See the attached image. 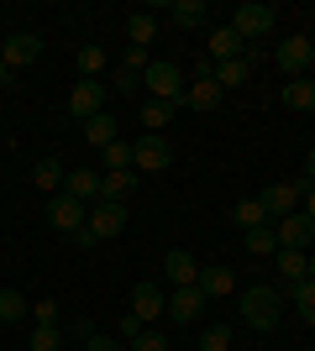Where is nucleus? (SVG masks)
<instances>
[{
	"instance_id": "obj_29",
	"label": "nucleus",
	"mask_w": 315,
	"mask_h": 351,
	"mask_svg": "<svg viewBox=\"0 0 315 351\" xmlns=\"http://www.w3.org/2000/svg\"><path fill=\"white\" fill-rule=\"evenodd\" d=\"M168 121H174V105L168 100H148L142 105V126H148V132H163Z\"/></svg>"
},
{
	"instance_id": "obj_8",
	"label": "nucleus",
	"mask_w": 315,
	"mask_h": 351,
	"mask_svg": "<svg viewBox=\"0 0 315 351\" xmlns=\"http://www.w3.org/2000/svg\"><path fill=\"white\" fill-rule=\"evenodd\" d=\"M273 63H279L284 73H305V69L315 63L310 37H300V32H294V37H284V43H279V53H273Z\"/></svg>"
},
{
	"instance_id": "obj_15",
	"label": "nucleus",
	"mask_w": 315,
	"mask_h": 351,
	"mask_svg": "<svg viewBox=\"0 0 315 351\" xmlns=\"http://www.w3.org/2000/svg\"><path fill=\"white\" fill-rule=\"evenodd\" d=\"M90 231H95V241L121 236V231H126V205H100V210L90 215Z\"/></svg>"
},
{
	"instance_id": "obj_16",
	"label": "nucleus",
	"mask_w": 315,
	"mask_h": 351,
	"mask_svg": "<svg viewBox=\"0 0 315 351\" xmlns=\"http://www.w3.org/2000/svg\"><path fill=\"white\" fill-rule=\"evenodd\" d=\"M132 189H137V173H132V168H116V173L100 178V205H121Z\"/></svg>"
},
{
	"instance_id": "obj_22",
	"label": "nucleus",
	"mask_w": 315,
	"mask_h": 351,
	"mask_svg": "<svg viewBox=\"0 0 315 351\" xmlns=\"http://www.w3.org/2000/svg\"><path fill=\"white\" fill-rule=\"evenodd\" d=\"M32 315V304L21 299L16 289H0V325H16V320H27Z\"/></svg>"
},
{
	"instance_id": "obj_25",
	"label": "nucleus",
	"mask_w": 315,
	"mask_h": 351,
	"mask_svg": "<svg viewBox=\"0 0 315 351\" xmlns=\"http://www.w3.org/2000/svg\"><path fill=\"white\" fill-rule=\"evenodd\" d=\"M284 100L294 105V110H315V79H289Z\"/></svg>"
},
{
	"instance_id": "obj_14",
	"label": "nucleus",
	"mask_w": 315,
	"mask_h": 351,
	"mask_svg": "<svg viewBox=\"0 0 315 351\" xmlns=\"http://www.w3.org/2000/svg\"><path fill=\"white\" fill-rule=\"evenodd\" d=\"M163 278L179 283V289H195V283H200V263L189 257V252H168V257H163Z\"/></svg>"
},
{
	"instance_id": "obj_17",
	"label": "nucleus",
	"mask_w": 315,
	"mask_h": 351,
	"mask_svg": "<svg viewBox=\"0 0 315 351\" xmlns=\"http://www.w3.org/2000/svg\"><path fill=\"white\" fill-rule=\"evenodd\" d=\"M247 73H253V63L247 58H226V63H210V79L221 89H237V84H247Z\"/></svg>"
},
{
	"instance_id": "obj_20",
	"label": "nucleus",
	"mask_w": 315,
	"mask_h": 351,
	"mask_svg": "<svg viewBox=\"0 0 315 351\" xmlns=\"http://www.w3.org/2000/svg\"><path fill=\"white\" fill-rule=\"evenodd\" d=\"M279 267H284V289H294L300 278H310V257L294 247H279Z\"/></svg>"
},
{
	"instance_id": "obj_10",
	"label": "nucleus",
	"mask_w": 315,
	"mask_h": 351,
	"mask_svg": "<svg viewBox=\"0 0 315 351\" xmlns=\"http://www.w3.org/2000/svg\"><path fill=\"white\" fill-rule=\"evenodd\" d=\"M132 315L142 325L158 320V315H168V293L158 289V283H137V289H132Z\"/></svg>"
},
{
	"instance_id": "obj_38",
	"label": "nucleus",
	"mask_w": 315,
	"mask_h": 351,
	"mask_svg": "<svg viewBox=\"0 0 315 351\" xmlns=\"http://www.w3.org/2000/svg\"><path fill=\"white\" fill-rule=\"evenodd\" d=\"M137 84H142V73H132V69H116V73H110V89H121V95H132Z\"/></svg>"
},
{
	"instance_id": "obj_3",
	"label": "nucleus",
	"mask_w": 315,
	"mask_h": 351,
	"mask_svg": "<svg viewBox=\"0 0 315 351\" xmlns=\"http://www.w3.org/2000/svg\"><path fill=\"white\" fill-rule=\"evenodd\" d=\"M273 5H263V0H247V5H237V11H231V32H237L242 43H247V37H263V32H273Z\"/></svg>"
},
{
	"instance_id": "obj_32",
	"label": "nucleus",
	"mask_w": 315,
	"mask_h": 351,
	"mask_svg": "<svg viewBox=\"0 0 315 351\" xmlns=\"http://www.w3.org/2000/svg\"><path fill=\"white\" fill-rule=\"evenodd\" d=\"M105 63H110V58H105V47H84V53H79V73H84V79H100Z\"/></svg>"
},
{
	"instance_id": "obj_12",
	"label": "nucleus",
	"mask_w": 315,
	"mask_h": 351,
	"mask_svg": "<svg viewBox=\"0 0 315 351\" xmlns=\"http://www.w3.org/2000/svg\"><path fill=\"white\" fill-rule=\"evenodd\" d=\"M200 309H205V289H200V283H195V289H174V293H168V315H174L179 325H195Z\"/></svg>"
},
{
	"instance_id": "obj_45",
	"label": "nucleus",
	"mask_w": 315,
	"mask_h": 351,
	"mask_svg": "<svg viewBox=\"0 0 315 351\" xmlns=\"http://www.w3.org/2000/svg\"><path fill=\"white\" fill-rule=\"evenodd\" d=\"M310 278H315V257H310Z\"/></svg>"
},
{
	"instance_id": "obj_42",
	"label": "nucleus",
	"mask_w": 315,
	"mask_h": 351,
	"mask_svg": "<svg viewBox=\"0 0 315 351\" xmlns=\"http://www.w3.org/2000/svg\"><path fill=\"white\" fill-rule=\"evenodd\" d=\"M300 199H305V215L315 220V184H305V194H300Z\"/></svg>"
},
{
	"instance_id": "obj_2",
	"label": "nucleus",
	"mask_w": 315,
	"mask_h": 351,
	"mask_svg": "<svg viewBox=\"0 0 315 351\" xmlns=\"http://www.w3.org/2000/svg\"><path fill=\"white\" fill-rule=\"evenodd\" d=\"M142 79H148V89H152V100H179L184 95V73H179V63H168V58H152L148 69H142Z\"/></svg>"
},
{
	"instance_id": "obj_44",
	"label": "nucleus",
	"mask_w": 315,
	"mask_h": 351,
	"mask_svg": "<svg viewBox=\"0 0 315 351\" xmlns=\"http://www.w3.org/2000/svg\"><path fill=\"white\" fill-rule=\"evenodd\" d=\"M0 84H11V69H5V63H0Z\"/></svg>"
},
{
	"instance_id": "obj_24",
	"label": "nucleus",
	"mask_w": 315,
	"mask_h": 351,
	"mask_svg": "<svg viewBox=\"0 0 315 351\" xmlns=\"http://www.w3.org/2000/svg\"><path fill=\"white\" fill-rule=\"evenodd\" d=\"M168 16H174V27H200L205 21V0H174Z\"/></svg>"
},
{
	"instance_id": "obj_5",
	"label": "nucleus",
	"mask_w": 315,
	"mask_h": 351,
	"mask_svg": "<svg viewBox=\"0 0 315 351\" xmlns=\"http://www.w3.org/2000/svg\"><path fill=\"white\" fill-rule=\"evenodd\" d=\"M300 194H305V184H268V189L257 194V205H263L268 220H284V215L300 210Z\"/></svg>"
},
{
	"instance_id": "obj_21",
	"label": "nucleus",
	"mask_w": 315,
	"mask_h": 351,
	"mask_svg": "<svg viewBox=\"0 0 315 351\" xmlns=\"http://www.w3.org/2000/svg\"><path fill=\"white\" fill-rule=\"evenodd\" d=\"M84 142H90V147H110V142H116V116H105V110L90 116V121H84Z\"/></svg>"
},
{
	"instance_id": "obj_33",
	"label": "nucleus",
	"mask_w": 315,
	"mask_h": 351,
	"mask_svg": "<svg viewBox=\"0 0 315 351\" xmlns=\"http://www.w3.org/2000/svg\"><path fill=\"white\" fill-rule=\"evenodd\" d=\"M226 346H231V325H205L200 351H226Z\"/></svg>"
},
{
	"instance_id": "obj_26",
	"label": "nucleus",
	"mask_w": 315,
	"mask_h": 351,
	"mask_svg": "<svg viewBox=\"0 0 315 351\" xmlns=\"http://www.w3.org/2000/svg\"><path fill=\"white\" fill-rule=\"evenodd\" d=\"M289 299L300 304V320H305V325H315V278H300L294 289H289Z\"/></svg>"
},
{
	"instance_id": "obj_13",
	"label": "nucleus",
	"mask_w": 315,
	"mask_h": 351,
	"mask_svg": "<svg viewBox=\"0 0 315 351\" xmlns=\"http://www.w3.org/2000/svg\"><path fill=\"white\" fill-rule=\"evenodd\" d=\"M37 53H43V43H37L32 32H16V37H5V53H0V63H5V69H27Z\"/></svg>"
},
{
	"instance_id": "obj_23",
	"label": "nucleus",
	"mask_w": 315,
	"mask_h": 351,
	"mask_svg": "<svg viewBox=\"0 0 315 351\" xmlns=\"http://www.w3.org/2000/svg\"><path fill=\"white\" fill-rule=\"evenodd\" d=\"M63 184H69V194H74V199H100V178H95L90 168H74Z\"/></svg>"
},
{
	"instance_id": "obj_37",
	"label": "nucleus",
	"mask_w": 315,
	"mask_h": 351,
	"mask_svg": "<svg viewBox=\"0 0 315 351\" xmlns=\"http://www.w3.org/2000/svg\"><path fill=\"white\" fill-rule=\"evenodd\" d=\"M148 47H126V53H121V69H132V73H142V69H148Z\"/></svg>"
},
{
	"instance_id": "obj_27",
	"label": "nucleus",
	"mask_w": 315,
	"mask_h": 351,
	"mask_svg": "<svg viewBox=\"0 0 315 351\" xmlns=\"http://www.w3.org/2000/svg\"><path fill=\"white\" fill-rule=\"evenodd\" d=\"M247 252H253V257H273V252H279L273 226H253V231H247Z\"/></svg>"
},
{
	"instance_id": "obj_19",
	"label": "nucleus",
	"mask_w": 315,
	"mask_h": 351,
	"mask_svg": "<svg viewBox=\"0 0 315 351\" xmlns=\"http://www.w3.org/2000/svg\"><path fill=\"white\" fill-rule=\"evenodd\" d=\"M200 289H205V299H226L237 289V278H231V267H200Z\"/></svg>"
},
{
	"instance_id": "obj_46",
	"label": "nucleus",
	"mask_w": 315,
	"mask_h": 351,
	"mask_svg": "<svg viewBox=\"0 0 315 351\" xmlns=\"http://www.w3.org/2000/svg\"><path fill=\"white\" fill-rule=\"evenodd\" d=\"M0 53H5V37H0Z\"/></svg>"
},
{
	"instance_id": "obj_34",
	"label": "nucleus",
	"mask_w": 315,
	"mask_h": 351,
	"mask_svg": "<svg viewBox=\"0 0 315 351\" xmlns=\"http://www.w3.org/2000/svg\"><path fill=\"white\" fill-rule=\"evenodd\" d=\"M58 325H37V330H32V351H58Z\"/></svg>"
},
{
	"instance_id": "obj_18",
	"label": "nucleus",
	"mask_w": 315,
	"mask_h": 351,
	"mask_svg": "<svg viewBox=\"0 0 315 351\" xmlns=\"http://www.w3.org/2000/svg\"><path fill=\"white\" fill-rule=\"evenodd\" d=\"M226 58H242V37L231 27H215L210 32V63H226Z\"/></svg>"
},
{
	"instance_id": "obj_1",
	"label": "nucleus",
	"mask_w": 315,
	"mask_h": 351,
	"mask_svg": "<svg viewBox=\"0 0 315 351\" xmlns=\"http://www.w3.org/2000/svg\"><path fill=\"white\" fill-rule=\"evenodd\" d=\"M279 309H284V293L279 289H242V320L253 325V330H273Z\"/></svg>"
},
{
	"instance_id": "obj_36",
	"label": "nucleus",
	"mask_w": 315,
	"mask_h": 351,
	"mask_svg": "<svg viewBox=\"0 0 315 351\" xmlns=\"http://www.w3.org/2000/svg\"><path fill=\"white\" fill-rule=\"evenodd\" d=\"M32 320H37V325H58V320H63V309L53 304V299H43V304H32Z\"/></svg>"
},
{
	"instance_id": "obj_7",
	"label": "nucleus",
	"mask_w": 315,
	"mask_h": 351,
	"mask_svg": "<svg viewBox=\"0 0 315 351\" xmlns=\"http://www.w3.org/2000/svg\"><path fill=\"white\" fill-rule=\"evenodd\" d=\"M100 105H105V84H100V79H79L74 95H69V116L90 121V116H100Z\"/></svg>"
},
{
	"instance_id": "obj_11",
	"label": "nucleus",
	"mask_w": 315,
	"mask_h": 351,
	"mask_svg": "<svg viewBox=\"0 0 315 351\" xmlns=\"http://www.w3.org/2000/svg\"><path fill=\"white\" fill-rule=\"evenodd\" d=\"M221 95H226V89L210 79V58H200V73H195V84H189V100H184V105H195V110H215Z\"/></svg>"
},
{
	"instance_id": "obj_30",
	"label": "nucleus",
	"mask_w": 315,
	"mask_h": 351,
	"mask_svg": "<svg viewBox=\"0 0 315 351\" xmlns=\"http://www.w3.org/2000/svg\"><path fill=\"white\" fill-rule=\"evenodd\" d=\"M152 32H158V16H132L126 21V37H132V47H148Z\"/></svg>"
},
{
	"instance_id": "obj_31",
	"label": "nucleus",
	"mask_w": 315,
	"mask_h": 351,
	"mask_svg": "<svg viewBox=\"0 0 315 351\" xmlns=\"http://www.w3.org/2000/svg\"><path fill=\"white\" fill-rule=\"evenodd\" d=\"M231 220H237V226H247V231H253V226H268V215H263V205H257V199H237Z\"/></svg>"
},
{
	"instance_id": "obj_9",
	"label": "nucleus",
	"mask_w": 315,
	"mask_h": 351,
	"mask_svg": "<svg viewBox=\"0 0 315 351\" xmlns=\"http://www.w3.org/2000/svg\"><path fill=\"white\" fill-rule=\"evenodd\" d=\"M47 220H53L58 231H69V236L90 226V215H84V199H74V194H58V199L47 205Z\"/></svg>"
},
{
	"instance_id": "obj_39",
	"label": "nucleus",
	"mask_w": 315,
	"mask_h": 351,
	"mask_svg": "<svg viewBox=\"0 0 315 351\" xmlns=\"http://www.w3.org/2000/svg\"><path fill=\"white\" fill-rule=\"evenodd\" d=\"M132 351H168V341L158 336V330H142V336L132 341Z\"/></svg>"
},
{
	"instance_id": "obj_6",
	"label": "nucleus",
	"mask_w": 315,
	"mask_h": 351,
	"mask_svg": "<svg viewBox=\"0 0 315 351\" xmlns=\"http://www.w3.org/2000/svg\"><path fill=\"white\" fill-rule=\"evenodd\" d=\"M268 226H273V236H279V247L305 252L315 241V220L305 215V210H294V215H284V220H268Z\"/></svg>"
},
{
	"instance_id": "obj_35",
	"label": "nucleus",
	"mask_w": 315,
	"mask_h": 351,
	"mask_svg": "<svg viewBox=\"0 0 315 351\" xmlns=\"http://www.w3.org/2000/svg\"><path fill=\"white\" fill-rule=\"evenodd\" d=\"M105 162H110V173H116V168H132V142H110L105 147Z\"/></svg>"
},
{
	"instance_id": "obj_28",
	"label": "nucleus",
	"mask_w": 315,
	"mask_h": 351,
	"mask_svg": "<svg viewBox=\"0 0 315 351\" xmlns=\"http://www.w3.org/2000/svg\"><path fill=\"white\" fill-rule=\"evenodd\" d=\"M63 178L69 173H63V162H53V158H43L37 168H32V184H37V189H58Z\"/></svg>"
},
{
	"instance_id": "obj_47",
	"label": "nucleus",
	"mask_w": 315,
	"mask_h": 351,
	"mask_svg": "<svg viewBox=\"0 0 315 351\" xmlns=\"http://www.w3.org/2000/svg\"><path fill=\"white\" fill-rule=\"evenodd\" d=\"M310 79H315V63H310Z\"/></svg>"
},
{
	"instance_id": "obj_4",
	"label": "nucleus",
	"mask_w": 315,
	"mask_h": 351,
	"mask_svg": "<svg viewBox=\"0 0 315 351\" xmlns=\"http://www.w3.org/2000/svg\"><path fill=\"white\" fill-rule=\"evenodd\" d=\"M168 162H174V147H168L158 132L142 136V142H132V168H142V173H163Z\"/></svg>"
},
{
	"instance_id": "obj_41",
	"label": "nucleus",
	"mask_w": 315,
	"mask_h": 351,
	"mask_svg": "<svg viewBox=\"0 0 315 351\" xmlns=\"http://www.w3.org/2000/svg\"><path fill=\"white\" fill-rule=\"evenodd\" d=\"M84 351H121V346L110 336H90V341H84Z\"/></svg>"
},
{
	"instance_id": "obj_43",
	"label": "nucleus",
	"mask_w": 315,
	"mask_h": 351,
	"mask_svg": "<svg viewBox=\"0 0 315 351\" xmlns=\"http://www.w3.org/2000/svg\"><path fill=\"white\" fill-rule=\"evenodd\" d=\"M305 184H315V147H310V158H305Z\"/></svg>"
},
{
	"instance_id": "obj_40",
	"label": "nucleus",
	"mask_w": 315,
	"mask_h": 351,
	"mask_svg": "<svg viewBox=\"0 0 315 351\" xmlns=\"http://www.w3.org/2000/svg\"><path fill=\"white\" fill-rule=\"evenodd\" d=\"M142 330H148V325L137 320V315H126V320H121V341H137V336H142Z\"/></svg>"
}]
</instances>
